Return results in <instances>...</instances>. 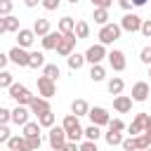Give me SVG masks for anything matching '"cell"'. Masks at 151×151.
Listing matches in <instances>:
<instances>
[{"mask_svg": "<svg viewBox=\"0 0 151 151\" xmlns=\"http://www.w3.org/2000/svg\"><path fill=\"white\" fill-rule=\"evenodd\" d=\"M73 26H76V19H73V17H61L59 24H57V31H59V33H71Z\"/></svg>", "mask_w": 151, "mask_h": 151, "instance_id": "83f0119b", "label": "cell"}, {"mask_svg": "<svg viewBox=\"0 0 151 151\" xmlns=\"http://www.w3.org/2000/svg\"><path fill=\"white\" fill-rule=\"evenodd\" d=\"M7 64H9V57H7L5 52H0V71H2V68H5Z\"/></svg>", "mask_w": 151, "mask_h": 151, "instance_id": "816d5d0a", "label": "cell"}, {"mask_svg": "<svg viewBox=\"0 0 151 151\" xmlns=\"http://www.w3.org/2000/svg\"><path fill=\"white\" fill-rule=\"evenodd\" d=\"M66 2H71V5H78V2H80V0H66Z\"/></svg>", "mask_w": 151, "mask_h": 151, "instance_id": "9f6ffc18", "label": "cell"}, {"mask_svg": "<svg viewBox=\"0 0 151 151\" xmlns=\"http://www.w3.org/2000/svg\"><path fill=\"white\" fill-rule=\"evenodd\" d=\"M24 5H26V7H38L40 0H24Z\"/></svg>", "mask_w": 151, "mask_h": 151, "instance_id": "f5cc1de1", "label": "cell"}, {"mask_svg": "<svg viewBox=\"0 0 151 151\" xmlns=\"http://www.w3.org/2000/svg\"><path fill=\"white\" fill-rule=\"evenodd\" d=\"M104 78H106L104 66H101V64H92V68H90V80H92V83H101Z\"/></svg>", "mask_w": 151, "mask_h": 151, "instance_id": "f1b7e54d", "label": "cell"}, {"mask_svg": "<svg viewBox=\"0 0 151 151\" xmlns=\"http://www.w3.org/2000/svg\"><path fill=\"white\" fill-rule=\"evenodd\" d=\"M66 61H68V68H71V71H78V68H83V66H85V54L71 52V54L66 57Z\"/></svg>", "mask_w": 151, "mask_h": 151, "instance_id": "7402d4cb", "label": "cell"}, {"mask_svg": "<svg viewBox=\"0 0 151 151\" xmlns=\"http://www.w3.org/2000/svg\"><path fill=\"white\" fill-rule=\"evenodd\" d=\"M87 111H90V104H87L85 99H73V101H71V113H73V116L80 118V116H87Z\"/></svg>", "mask_w": 151, "mask_h": 151, "instance_id": "44dd1931", "label": "cell"}, {"mask_svg": "<svg viewBox=\"0 0 151 151\" xmlns=\"http://www.w3.org/2000/svg\"><path fill=\"white\" fill-rule=\"evenodd\" d=\"M104 139H106V144H109V146H118V144L123 142V134H120V132L109 130V132H104Z\"/></svg>", "mask_w": 151, "mask_h": 151, "instance_id": "d6a6232c", "label": "cell"}, {"mask_svg": "<svg viewBox=\"0 0 151 151\" xmlns=\"http://www.w3.org/2000/svg\"><path fill=\"white\" fill-rule=\"evenodd\" d=\"M59 38H61V33H59V31H50V33H45V35L40 38V42H42V50H57V45H59Z\"/></svg>", "mask_w": 151, "mask_h": 151, "instance_id": "d6986e66", "label": "cell"}, {"mask_svg": "<svg viewBox=\"0 0 151 151\" xmlns=\"http://www.w3.org/2000/svg\"><path fill=\"white\" fill-rule=\"evenodd\" d=\"M73 33H76V38H78V40H85V38H90V24H87V21H76V26H73Z\"/></svg>", "mask_w": 151, "mask_h": 151, "instance_id": "484cf974", "label": "cell"}, {"mask_svg": "<svg viewBox=\"0 0 151 151\" xmlns=\"http://www.w3.org/2000/svg\"><path fill=\"white\" fill-rule=\"evenodd\" d=\"M42 76H47L50 80H59L61 71H59V66H57V64H45V66H42Z\"/></svg>", "mask_w": 151, "mask_h": 151, "instance_id": "f546056e", "label": "cell"}, {"mask_svg": "<svg viewBox=\"0 0 151 151\" xmlns=\"http://www.w3.org/2000/svg\"><path fill=\"white\" fill-rule=\"evenodd\" d=\"M7 149H12V151H31L24 134H12V137L7 139Z\"/></svg>", "mask_w": 151, "mask_h": 151, "instance_id": "ac0fdd59", "label": "cell"}, {"mask_svg": "<svg viewBox=\"0 0 151 151\" xmlns=\"http://www.w3.org/2000/svg\"><path fill=\"white\" fill-rule=\"evenodd\" d=\"M123 35V28L118 26V24H113V21H109V24H104V26H99V42L101 45H113L118 38Z\"/></svg>", "mask_w": 151, "mask_h": 151, "instance_id": "7a4b0ae2", "label": "cell"}, {"mask_svg": "<svg viewBox=\"0 0 151 151\" xmlns=\"http://www.w3.org/2000/svg\"><path fill=\"white\" fill-rule=\"evenodd\" d=\"M9 116H12V111L5 109V106H0V125H7L9 123Z\"/></svg>", "mask_w": 151, "mask_h": 151, "instance_id": "ee69618b", "label": "cell"}, {"mask_svg": "<svg viewBox=\"0 0 151 151\" xmlns=\"http://www.w3.org/2000/svg\"><path fill=\"white\" fill-rule=\"evenodd\" d=\"M118 26H120L123 31H127V33H137V31H139V26H142V17H139V14H134V12H125Z\"/></svg>", "mask_w": 151, "mask_h": 151, "instance_id": "5b68a950", "label": "cell"}, {"mask_svg": "<svg viewBox=\"0 0 151 151\" xmlns=\"http://www.w3.org/2000/svg\"><path fill=\"white\" fill-rule=\"evenodd\" d=\"M139 61L146 64V66H151V45L142 47V52H139Z\"/></svg>", "mask_w": 151, "mask_h": 151, "instance_id": "74e56055", "label": "cell"}, {"mask_svg": "<svg viewBox=\"0 0 151 151\" xmlns=\"http://www.w3.org/2000/svg\"><path fill=\"white\" fill-rule=\"evenodd\" d=\"M28 116H31L28 106H21V104H17V109H12L9 123H14V125H24V123H28Z\"/></svg>", "mask_w": 151, "mask_h": 151, "instance_id": "4fadbf2b", "label": "cell"}, {"mask_svg": "<svg viewBox=\"0 0 151 151\" xmlns=\"http://www.w3.org/2000/svg\"><path fill=\"white\" fill-rule=\"evenodd\" d=\"M106 59V45L97 42V45H90L87 52H85V61L87 64H101Z\"/></svg>", "mask_w": 151, "mask_h": 151, "instance_id": "8992f818", "label": "cell"}, {"mask_svg": "<svg viewBox=\"0 0 151 151\" xmlns=\"http://www.w3.org/2000/svg\"><path fill=\"white\" fill-rule=\"evenodd\" d=\"M125 127H127V125H125L120 118H111V120H109V130H113V132H123Z\"/></svg>", "mask_w": 151, "mask_h": 151, "instance_id": "8d00e7d4", "label": "cell"}, {"mask_svg": "<svg viewBox=\"0 0 151 151\" xmlns=\"http://www.w3.org/2000/svg\"><path fill=\"white\" fill-rule=\"evenodd\" d=\"M90 2H92V7H101V9H109L113 5V0H90Z\"/></svg>", "mask_w": 151, "mask_h": 151, "instance_id": "bcb514c9", "label": "cell"}, {"mask_svg": "<svg viewBox=\"0 0 151 151\" xmlns=\"http://www.w3.org/2000/svg\"><path fill=\"white\" fill-rule=\"evenodd\" d=\"M9 137H12V134H9V127H7V125H0V144H7Z\"/></svg>", "mask_w": 151, "mask_h": 151, "instance_id": "f6af8a7d", "label": "cell"}, {"mask_svg": "<svg viewBox=\"0 0 151 151\" xmlns=\"http://www.w3.org/2000/svg\"><path fill=\"white\" fill-rule=\"evenodd\" d=\"M146 146H151V139L142 132V134H134V149L137 151H142V149H146Z\"/></svg>", "mask_w": 151, "mask_h": 151, "instance_id": "e575fe53", "label": "cell"}, {"mask_svg": "<svg viewBox=\"0 0 151 151\" xmlns=\"http://www.w3.org/2000/svg\"><path fill=\"white\" fill-rule=\"evenodd\" d=\"M130 151H134V149H130Z\"/></svg>", "mask_w": 151, "mask_h": 151, "instance_id": "91938a15", "label": "cell"}, {"mask_svg": "<svg viewBox=\"0 0 151 151\" xmlns=\"http://www.w3.org/2000/svg\"><path fill=\"white\" fill-rule=\"evenodd\" d=\"M142 151H151V146H146V149H142Z\"/></svg>", "mask_w": 151, "mask_h": 151, "instance_id": "6f0895ef", "label": "cell"}, {"mask_svg": "<svg viewBox=\"0 0 151 151\" xmlns=\"http://www.w3.org/2000/svg\"><path fill=\"white\" fill-rule=\"evenodd\" d=\"M21 127H24V132H21L24 137H35V134H40V125H38V120H35V123L28 120V123H24Z\"/></svg>", "mask_w": 151, "mask_h": 151, "instance_id": "4dcf8cb0", "label": "cell"}, {"mask_svg": "<svg viewBox=\"0 0 151 151\" xmlns=\"http://www.w3.org/2000/svg\"><path fill=\"white\" fill-rule=\"evenodd\" d=\"M120 146H123L125 151H130V149H134V137H127V139H123V142H120ZM134 151H137V149H134Z\"/></svg>", "mask_w": 151, "mask_h": 151, "instance_id": "7dc6e473", "label": "cell"}, {"mask_svg": "<svg viewBox=\"0 0 151 151\" xmlns=\"http://www.w3.org/2000/svg\"><path fill=\"white\" fill-rule=\"evenodd\" d=\"M7 57H9V61L17 64V66H28V52H26L24 47H19V45H14V47L7 52Z\"/></svg>", "mask_w": 151, "mask_h": 151, "instance_id": "7c38bea8", "label": "cell"}, {"mask_svg": "<svg viewBox=\"0 0 151 151\" xmlns=\"http://www.w3.org/2000/svg\"><path fill=\"white\" fill-rule=\"evenodd\" d=\"M31 31H33L38 38H42L45 33H50V31H52V28H50V19H42V17H38V19L33 21V28H31Z\"/></svg>", "mask_w": 151, "mask_h": 151, "instance_id": "ffe728a7", "label": "cell"}, {"mask_svg": "<svg viewBox=\"0 0 151 151\" xmlns=\"http://www.w3.org/2000/svg\"><path fill=\"white\" fill-rule=\"evenodd\" d=\"M47 142H50V146H52L54 151H59V149L66 144V130H64L61 125H59V127L52 125V127H50V137H47Z\"/></svg>", "mask_w": 151, "mask_h": 151, "instance_id": "ba28073f", "label": "cell"}, {"mask_svg": "<svg viewBox=\"0 0 151 151\" xmlns=\"http://www.w3.org/2000/svg\"><path fill=\"white\" fill-rule=\"evenodd\" d=\"M7 33V24H5V17H0V35Z\"/></svg>", "mask_w": 151, "mask_h": 151, "instance_id": "db71d44e", "label": "cell"}, {"mask_svg": "<svg viewBox=\"0 0 151 151\" xmlns=\"http://www.w3.org/2000/svg\"><path fill=\"white\" fill-rule=\"evenodd\" d=\"M12 7H14V0H0V17L12 14Z\"/></svg>", "mask_w": 151, "mask_h": 151, "instance_id": "f35d334b", "label": "cell"}, {"mask_svg": "<svg viewBox=\"0 0 151 151\" xmlns=\"http://www.w3.org/2000/svg\"><path fill=\"white\" fill-rule=\"evenodd\" d=\"M7 90H9V97H12L17 104H21V106H28V104H31V99H33L31 90H28L26 85H21V83H12Z\"/></svg>", "mask_w": 151, "mask_h": 151, "instance_id": "3957f363", "label": "cell"}, {"mask_svg": "<svg viewBox=\"0 0 151 151\" xmlns=\"http://www.w3.org/2000/svg\"><path fill=\"white\" fill-rule=\"evenodd\" d=\"M146 2H149V0H132V5H134V7H144Z\"/></svg>", "mask_w": 151, "mask_h": 151, "instance_id": "11a10c76", "label": "cell"}, {"mask_svg": "<svg viewBox=\"0 0 151 151\" xmlns=\"http://www.w3.org/2000/svg\"><path fill=\"white\" fill-rule=\"evenodd\" d=\"M54 120H57V113H54L52 109L38 116V125H40V127H52V125H54Z\"/></svg>", "mask_w": 151, "mask_h": 151, "instance_id": "4316f807", "label": "cell"}, {"mask_svg": "<svg viewBox=\"0 0 151 151\" xmlns=\"http://www.w3.org/2000/svg\"><path fill=\"white\" fill-rule=\"evenodd\" d=\"M106 59H109V66H111L113 71H125V66H127L125 52H120V50H111V52H106Z\"/></svg>", "mask_w": 151, "mask_h": 151, "instance_id": "9c48e42d", "label": "cell"}, {"mask_svg": "<svg viewBox=\"0 0 151 151\" xmlns=\"http://www.w3.org/2000/svg\"><path fill=\"white\" fill-rule=\"evenodd\" d=\"M118 5H120V7L125 9V12H130V9L134 7V5H132V0H118Z\"/></svg>", "mask_w": 151, "mask_h": 151, "instance_id": "f907efd6", "label": "cell"}, {"mask_svg": "<svg viewBox=\"0 0 151 151\" xmlns=\"http://www.w3.org/2000/svg\"><path fill=\"white\" fill-rule=\"evenodd\" d=\"M5 24H7V33H17L21 26H19V19L14 17V14H7L5 17Z\"/></svg>", "mask_w": 151, "mask_h": 151, "instance_id": "836d02e7", "label": "cell"}, {"mask_svg": "<svg viewBox=\"0 0 151 151\" xmlns=\"http://www.w3.org/2000/svg\"><path fill=\"white\" fill-rule=\"evenodd\" d=\"M59 151H78V142H68V139H66V144H64Z\"/></svg>", "mask_w": 151, "mask_h": 151, "instance_id": "c3c4849f", "label": "cell"}, {"mask_svg": "<svg viewBox=\"0 0 151 151\" xmlns=\"http://www.w3.org/2000/svg\"><path fill=\"white\" fill-rule=\"evenodd\" d=\"M7 151H12V149H7Z\"/></svg>", "mask_w": 151, "mask_h": 151, "instance_id": "94428289", "label": "cell"}, {"mask_svg": "<svg viewBox=\"0 0 151 151\" xmlns=\"http://www.w3.org/2000/svg\"><path fill=\"white\" fill-rule=\"evenodd\" d=\"M92 19H94V24H99V26H104V24H109V9H101V7H94V14H92Z\"/></svg>", "mask_w": 151, "mask_h": 151, "instance_id": "1f68e13d", "label": "cell"}, {"mask_svg": "<svg viewBox=\"0 0 151 151\" xmlns=\"http://www.w3.org/2000/svg\"><path fill=\"white\" fill-rule=\"evenodd\" d=\"M26 142H28V149H31V151H38V149H40V144H42L40 134H35V137H26Z\"/></svg>", "mask_w": 151, "mask_h": 151, "instance_id": "60d3db41", "label": "cell"}, {"mask_svg": "<svg viewBox=\"0 0 151 151\" xmlns=\"http://www.w3.org/2000/svg\"><path fill=\"white\" fill-rule=\"evenodd\" d=\"M106 87H109L111 94H123V90H125V80H123L120 76H113V78L106 83Z\"/></svg>", "mask_w": 151, "mask_h": 151, "instance_id": "603a6c76", "label": "cell"}, {"mask_svg": "<svg viewBox=\"0 0 151 151\" xmlns=\"http://www.w3.org/2000/svg\"><path fill=\"white\" fill-rule=\"evenodd\" d=\"M28 111L35 113V116L50 111V99H45V97H35V94H33V99H31V104H28Z\"/></svg>", "mask_w": 151, "mask_h": 151, "instance_id": "2e32d148", "label": "cell"}, {"mask_svg": "<svg viewBox=\"0 0 151 151\" xmlns=\"http://www.w3.org/2000/svg\"><path fill=\"white\" fill-rule=\"evenodd\" d=\"M54 92H57L54 80H50L47 76H38V94L45 97V99H50V97H54Z\"/></svg>", "mask_w": 151, "mask_h": 151, "instance_id": "30bf717a", "label": "cell"}, {"mask_svg": "<svg viewBox=\"0 0 151 151\" xmlns=\"http://www.w3.org/2000/svg\"><path fill=\"white\" fill-rule=\"evenodd\" d=\"M45 66V52H28V68H42Z\"/></svg>", "mask_w": 151, "mask_h": 151, "instance_id": "d4e9b609", "label": "cell"}, {"mask_svg": "<svg viewBox=\"0 0 151 151\" xmlns=\"http://www.w3.org/2000/svg\"><path fill=\"white\" fill-rule=\"evenodd\" d=\"M76 42H78V38H76V33H73V31H71V33H61L59 45H57V54H59V57H68V54L73 52Z\"/></svg>", "mask_w": 151, "mask_h": 151, "instance_id": "277c9868", "label": "cell"}, {"mask_svg": "<svg viewBox=\"0 0 151 151\" xmlns=\"http://www.w3.org/2000/svg\"><path fill=\"white\" fill-rule=\"evenodd\" d=\"M87 118H90V123L92 125H109V120H111V116H109V111L104 109V106H90V111H87Z\"/></svg>", "mask_w": 151, "mask_h": 151, "instance_id": "52a82bcc", "label": "cell"}, {"mask_svg": "<svg viewBox=\"0 0 151 151\" xmlns=\"http://www.w3.org/2000/svg\"><path fill=\"white\" fill-rule=\"evenodd\" d=\"M12 83H14V76H12L9 71L2 68V71H0V90H2V87H9Z\"/></svg>", "mask_w": 151, "mask_h": 151, "instance_id": "d590c367", "label": "cell"}, {"mask_svg": "<svg viewBox=\"0 0 151 151\" xmlns=\"http://www.w3.org/2000/svg\"><path fill=\"white\" fill-rule=\"evenodd\" d=\"M144 134L151 139V116H146V120H144Z\"/></svg>", "mask_w": 151, "mask_h": 151, "instance_id": "681fc988", "label": "cell"}, {"mask_svg": "<svg viewBox=\"0 0 151 151\" xmlns=\"http://www.w3.org/2000/svg\"><path fill=\"white\" fill-rule=\"evenodd\" d=\"M104 132H101V127L99 125H87V127H83V139H90V142H97L99 137H101Z\"/></svg>", "mask_w": 151, "mask_h": 151, "instance_id": "cb8c5ba5", "label": "cell"}, {"mask_svg": "<svg viewBox=\"0 0 151 151\" xmlns=\"http://www.w3.org/2000/svg\"><path fill=\"white\" fill-rule=\"evenodd\" d=\"M61 127L66 130V139H68V142H83V125H80L78 116L68 113V116L61 120Z\"/></svg>", "mask_w": 151, "mask_h": 151, "instance_id": "6da1fadb", "label": "cell"}, {"mask_svg": "<svg viewBox=\"0 0 151 151\" xmlns=\"http://www.w3.org/2000/svg\"><path fill=\"white\" fill-rule=\"evenodd\" d=\"M40 5H42L47 12H54V9L61 5V0H40Z\"/></svg>", "mask_w": 151, "mask_h": 151, "instance_id": "7bdbcfd3", "label": "cell"}, {"mask_svg": "<svg viewBox=\"0 0 151 151\" xmlns=\"http://www.w3.org/2000/svg\"><path fill=\"white\" fill-rule=\"evenodd\" d=\"M149 76H151V66H149Z\"/></svg>", "mask_w": 151, "mask_h": 151, "instance_id": "680465c9", "label": "cell"}, {"mask_svg": "<svg viewBox=\"0 0 151 151\" xmlns=\"http://www.w3.org/2000/svg\"><path fill=\"white\" fill-rule=\"evenodd\" d=\"M113 109H116L118 113H130V111H132V97H127V94H116V97H113Z\"/></svg>", "mask_w": 151, "mask_h": 151, "instance_id": "9a60e30c", "label": "cell"}, {"mask_svg": "<svg viewBox=\"0 0 151 151\" xmlns=\"http://www.w3.org/2000/svg\"><path fill=\"white\" fill-rule=\"evenodd\" d=\"M33 40H35V33H33L31 28H19V31H17V45H19V47L28 50V47L33 45Z\"/></svg>", "mask_w": 151, "mask_h": 151, "instance_id": "5bb4252c", "label": "cell"}, {"mask_svg": "<svg viewBox=\"0 0 151 151\" xmlns=\"http://www.w3.org/2000/svg\"><path fill=\"white\" fill-rule=\"evenodd\" d=\"M78 151H99V149H97V142L83 139V142H78Z\"/></svg>", "mask_w": 151, "mask_h": 151, "instance_id": "ab89813d", "label": "cell"}, {"mask_svg": "<svg viewBox=\"0 0 151 151\" xmlns=\"http://www.w3.org/2000/svg\"><path fill=\"white\" fill-rule=\"evenodd\" d=\"M151 94V85L146 80H137L132 85V101H146Z\"/></svg>", "mask_w": 151, "mask_h": 151, "instance_id": "8fae6325", "label": "cell"}, {"mask_svg": "<svg viewBox=\"0 0 151 151\" xmlns=\"http://www.w3.org/2000/svg\"><path fill=\"white\" fill-rule=\"evenodd\" d=\"M0 40H2V38H0Z\"/></svg>", "mask_w": 151, "mask_h": 151, "instance_id": "6125c7cd", "label": "cell"}, {"mask_svg": "<svg viewBox=\"0 0 151 151\" xmlns=\"http://www.w3.org/2000/svg\"><path fill=\"white\" fill-rule=\"evenodd\" d=\"M139 33L144 38H151V19H142V26H139Z\"/></svg>", "mask_w": 151, "mask_h": 151, "instance_id": "b9f144b4", "label": "cell"}, {"mask_svg": "<svg viewBox=\"0 0 151 151\" xmlns=\"http://www.w3.org/2000/svg\"><path fill=\"white\" fill-rule=\"evenodd\" d=\"M146 111H142V113H137L134 118H132V123L127 125V130H130V137H134V134H142L144 132V120H146Z\"/></svg>", "mask_w": 151, "mask_h": 151, "instance_id": "e0dca14e", "label": "cell"}]
</instances>
